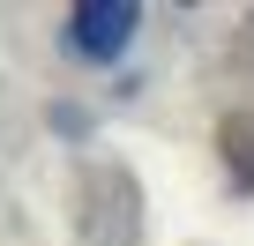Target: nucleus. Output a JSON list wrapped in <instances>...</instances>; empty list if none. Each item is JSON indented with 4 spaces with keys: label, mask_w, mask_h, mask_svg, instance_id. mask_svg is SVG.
Returning a JSON list of instances; mask_svg holds the SVG:
<instances>
[{
    "label": "nucleus",
    "mask_w": 254,
    "mask_h": 246,
    "mask_svg": "<svg viewBox=\"0 0 254 246\" xmlns=\"http://www.w3.org/2000/svg\"><path fill=\"white\" fill-rule=\"evenodd\" d=\"M135 30H142V8H135V0H82V8L60 15V45L75 60H90V67H112L127 45H135Z\"/></svg>",
    "instance_id": "1"
}]
</instances>
